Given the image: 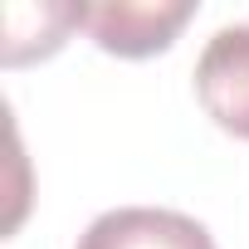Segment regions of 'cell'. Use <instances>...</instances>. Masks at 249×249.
<instances>
[{"label": "cell", "mask_w": 249, "mask_h": 249, "mask_svg": "<svg viewBox=\"0 0 249 249\" xmlns=\"http://www.w3.org/2000/svg\"><path fill=\"white\" fill-rule=\"evenodd\" d=\"M73 249H215V239L196 215L161 205H117L103 210Z\"/></svg>", "instance_id": "3"}, {"label": "cell", "mask_w": 249, "mask_h": 249, "mask_svg": "<svg viewBox=\"0 0 249 249\" xmlns=\"http://www.w3.org/2000/svg\"><path fill=\"white\" fill-rule=\"evenodd\" d=\"M196 98L215 127L249 142V25H220L196 59Z\"/></svg>", "instance_id": "2"}, {"label": "cell", "mask_w": 249, "mask_h": 249, "mask_svg": "<svg viewBox=\"0 0 249 249\" xmlns=\"http://www.w3.org/2000/svg\"><path fill=\"white\" fill-rule=\"evenodd\" d=\"M191 15L196 0H107V5H88L83 30L98 39V49L117 59H147L161 54Z\"/></svg>", "instance_id": "1"}]
</instances>
